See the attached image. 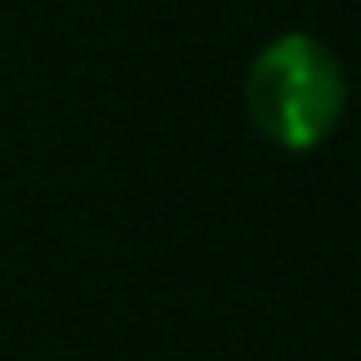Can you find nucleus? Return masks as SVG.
Returning <instances> with one entry per match:
<instances>
[{
	"label": "nucleus",
	"instance_id": "1",
	"mask_svg": "<svg viewBox=\"0 0 361 361\" xmlns=\"http://www.w3.org/2000/svg\"><path fill=\"white\" fill-rule=\"evenodd\" d=\"M243 104L267 144L307 154L326 144L346 114V70L326 40L307 30H282L252 55Z\"/></svg>",
	"mask_w": 361,
	"mask_h": 361
}]
</instances>
